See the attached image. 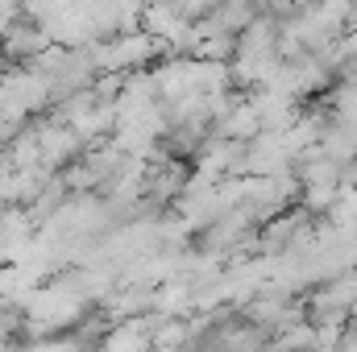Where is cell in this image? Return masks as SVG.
<instances>
[{"instance_id":"4","label":"cell","mask_w":357,"mask_h":352,"mask_svg":"<svg viewBox=\"0 0 357 352\" xmlns=\"http://www.w3.org/2000/svg\"><path fill=\"white\" fill-rule=\"evenodd\" d=\"M295 170V145L287 133L262 129L254 141H245V175H287Z\"/></svg>"},{"instance_id":"6","label":"cell","mask_w":357,"mask_h":352,"mask_svg":"<svg viewBox=\"0 0 357 352\" xmlns=\"http://www.w3.org/2000/svg\"><path fill=\"white\" fill-rule=\"evenodd\" d=\"M212 133H220V137H233V141H254L258 133H262V116H258V104L254 99H245V95H237L216 120H212Z\"/></svg>"},{"instance_id":"7","label":"cell","mask_w":357,"mask_h":352,"mask_svg":"<svg viewBox=\"0 0 357 352\" xmlns=\"http://www.w3.org/2000/svg\"><path fill=\"white\" fill-rule=\"evenodd\" d=\"M0 99H4V75H0Z\"/></svg>"},{"instance_id":"3","label":"cell","mask_w":357,"mask_h":352,"mask_svg":"<svg viewBox=\"0 0 357 352\" xmlns=\"http://www.w3.org/2000/svg\"><path fill=\"white\" fill-rule=\"evenodd\" d=\"M191 166H195L199 175H212V178L245 175V141H233V137L208 133L204 145L191 154Z\"/></svg>"},{"instance_id":"1","label":"cell","mask_w":357,"mask_h":352,"mask_svg":"<svg viewBox=\"0 0 357 352\" xmlns=\"http://www.w3.org/2000/svg\"><path fill=\"white\" fill-rule=\"evenodd\" d=\"M91 50H96V67H100V75H104V71L129 75V71H142V67H150V63H158V58L167 54V46H162L150 29L112 33V38L96 42Z\"/></svg>"},{"instance_id":"5","label":"cell","mask_w":357,"mask_h":352,"mask_svg":"<svg viewBox=\"0 0 357 352\" xmlns=\"http://www.w3.org/2000/svg\"><path fill=\"white\" fill-rule=\"evenodd\" d=\"M46 46H54V42H50L46 25H42L33 13H21V17L0 33V50H4V54H13L17 63H29V58H33V54H42Z\"/></svg>"},{"instance_id":"2","label":"cell","mask_w":357,"mask_h":352,"mask_svg":"<svg viewBox=\"0 0 357 352\" xmlns=\"http://www.w3.org/2000/svg\"><path fill=\"white\" fill-rule=\"evenodd\" d=\"M312 220H316V211L303 207V203L274 211L270 220H262V228H258V253H274L278 257V253L303 245L307 237H316V224Z\"/></svg>"}]
</instances>
